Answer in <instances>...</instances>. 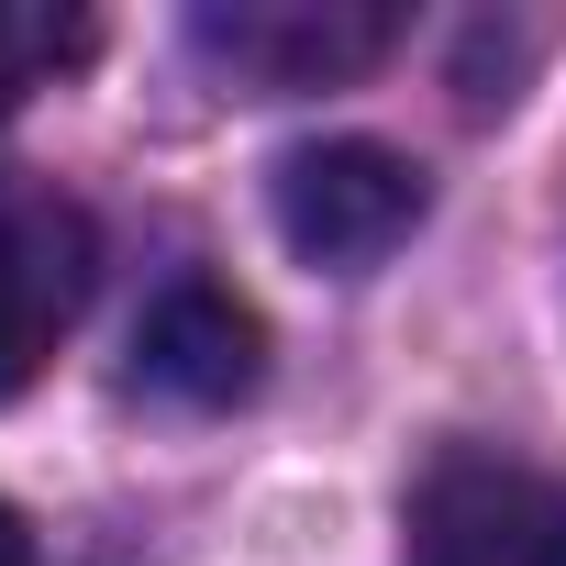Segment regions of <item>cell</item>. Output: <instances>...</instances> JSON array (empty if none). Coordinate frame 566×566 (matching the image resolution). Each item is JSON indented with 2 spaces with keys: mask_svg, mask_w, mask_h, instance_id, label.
I'll list each match as a JSON object with an SVG mask.
<instances>
[{
  "mask_svg": "<svg viewBox=\"0 0 566 566\" xmlns=\"http://www.w3.org/2000/svg\"><path fill=\"white\" fill-rule=\"evenodd\" d=\"M400 566H566V478L500 444H444L411 478Z\"/></svg>",
  "mask_w": 566,
  "mask_h": 566,
  "instance_id": "1",
  "label": "cell"
},
{
  "mask_svg": "<svg viewBox=\"0 0 566 566\" xmlns=\"http://www.w3.org/2000/svg\"><path fill=\"white\" fill-rule=\"evenodd\" d=\"M266 200H277V233H290L301 266L367 277L378 255H400V244L422 233V200H433V189H422V167H411L400 145H378V134H323V145H301V156H277Z\"/></svg>",
  "mask_w": 566,
  "mask_h": 566,
  "instance_id": "2",
  "label": "cell"
},
{
  "mask_svg": "<svg viewBox=\"0 0 566 566\" xmlns=\"http://www.w3.org/2000/svg\"><path fill=\"white\" fill-rule=\"evenodd\" d=\"M101 277V233L56 178L0 167V400H23L45 378V356L67 345V323L90 312Z\"/></svg>",
  "mask_w": 566,
  "mask_h": 566,
  "instance_id": "3",
  "label": "cell"
},
{
  "mask_svg": "<svg viewBox=\"0 0 566 566\" xmlns=\"http://www.w3.org/2000/svg\"><path fill=\"white\" fill-rule=\"evenodd\" d=\"M189 45L244 78V90H334V78H367L389 45H400V12L389 0H200L189 12Z\"/></svg>",
  "mask_w": 566,
  "mask_h": 566,
  "instance_id": "4",
  "label": "cell"
},
{
  "mask_svg": "<svg viewBox=\"0 0 566 566\" xmlns=\"http://www.w3.org/2000/svg\"><path fill=\"white\" fill-rule=\"evenodd\" d=\"M266 378V323L222 290V277H167L156 312L134 323V389L167 411H233Z\"/></svg>",
  "mask_w": 566,
  "mask_h": 566,
  "instance_id": "5",
  "label": "cell"
},
{
  "mask_svg": "<svg viewBox=\"0 0 566 566\" xmlns=\"http://www.w3.org/2000/svg\"><path fill=\"white\" fill-rule=\"evenodd\" d=\"M90 56V12H56V0H0V123H12L45 78H67Z\"/></svg>",
  "mask_w": 566,
  "mask_h": 566,
  "instance_id": "6",
  "label": "cell"
},
{
  "mask_svg": "<svg viewBox=\"0 0 566 566\" xmlns=\"http://www.w3.org/2000/svg\"><path fill=\"white\" fill-rule=\"evenodd\" d=\"M0 566H34V522H23L12 500H0Z\"/></svg>",
  "mask_w": 566,
  "mask_h": 566,
  "instance_id": "7",
  "label": "cell"
}]
</instances>
